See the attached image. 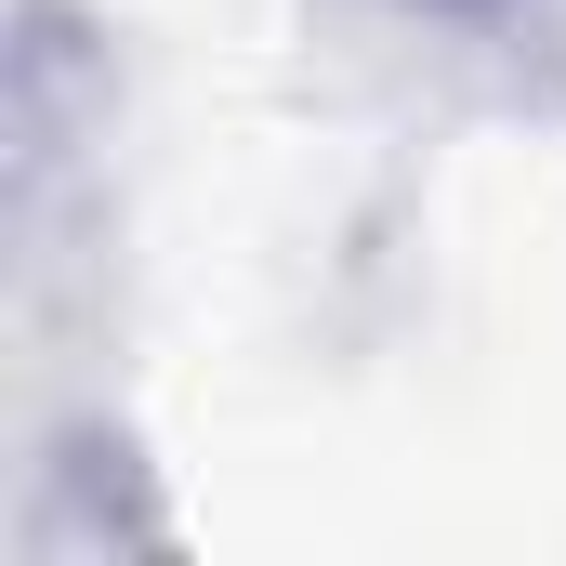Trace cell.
I'll list each match as a JSON object with an SVG mask.
<instances>
[{"mask_svg":"<svg viewBox=\"0 0 566 566\" xmlns=\"http://www.w3.org/2000/svg\"><path fill=\"white\" fill-rule=\"evenodd\" d=\"M409 13H501V0H409Z\"/></svg>","mask_w":566,"mask_h":566,"instance_id":"obj_1","label":"cell"}]
</instances>
